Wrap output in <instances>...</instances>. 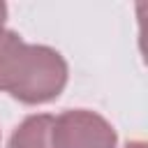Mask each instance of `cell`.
<instances>
[{
    "label": "cell",
    "mask_w": 148,
    "mask_h": 148,
    "mask_svg": "<svg viewBox=\"0 0 148 148\" xmlns=\"http://www.w3.org/2000/svg\"><path fill=\"white\" fill-rule=\"evenodd\" d=\"M127 148H146V143L143 141H132V143H127Z\"/></svg>",
    "instance_id": "5b68a950"
},
{
    "label": "cell",
    "mask_w": 148,
    "mask_h": 148,
    "mask_svg": "<svg viewBox=\"0 0 148 148\" xmlns=\"http://www.w3.org/2000/svg\"><path fill=\"white\" fill-rule=\"evenodd\" d=\"M116 130L95 111L69 109L53 118L51 148H116Z\"/></svg>",
    "instance_id": "7a4b0ae2"
},
{
    "label": "cell",
    "mask_w": 148,
    "mask_h": 148,
    "mask_svg": "<svg viewBox=\"0 0 148 148\" xmlns=\"http://www.w3.org/2000/svg\"><path fill=\"white\" fill-rule=\"evenodd\" d=\"M5 18H7V5H5V2H0V28H2Z\"/></svg>",
    "instance_id": "277c9868"
},
{
    "label": "cell",
    "mask_w": 148,
    "mask_h": 148,
    "mask_svg": "<svg viewBox=\"0 0 148 148\" xmlns=\"http://www.w3.org/2000/svg\"><path fill=\"white\" fill-rule=\"evenodd\" d=\"M67 86L65 58L44 44H28L0 28V90L23 104H46Z\"/></svg>",
    "instance_id": "6da1fadb"
},
{
    "label": "cell",
    "mask_w": 148,
    "mask_h": 148,
    "mask_svg": "<svg viewBox=\"0 0 148 148\" xmlns=\"http://www.w3.org/2000/svg\"><path fill=\"white\" fill-rule=\"evenodd\" d=\"M51 130H53V116L49 113L28 116L14 130L7 148H51Z\"/></svg>",
    "instance_id": "3957f363"
}]
</instances>
